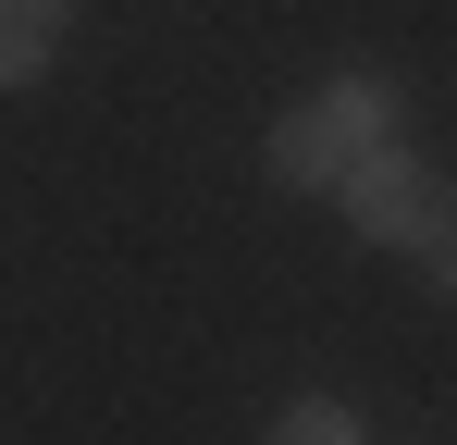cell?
Returning <instances> with one entry per match:
<instances>
[{"mask_svg":"<svg viewBox=\"0 0 457 445\" xmlns=\"http://www.w3.org/2000/svg\"><path fill=\"white\" fill-rule=\"evenodd\" d=\"M371 137H395V87H383V74H346L334 99H297V112L272 124V173L309 186V198H334L346 161H359Z\"/></svg>","mask_w":457,"mask_h":445,"instance_id":"1","label":"cell"},{"mask_svg":"<svg viewBox=\"0 0 457 445\" xmlns=\"http://www.w3.org/2000/svg\"><path fill=\"white\" fill-rule=\"evenodd\" d=\"M334 198H346V222H359L371 248H420V235L445 222V173H433L420 148H395V137H371V148H359V161H346V186H334Z\"/></svg>","mask_w":457,"mask_h":445,"instance_id":"2","label":"cell"},{"mask_svg":"<svg viewBox=\"0 0 457 445\" xmlns=\"http://www.w3.org/2000/svg\"><path fill=\"white\" fill-rule=\"evenodd\" d=\"M62 25H75V0H0V87L50 74V50H62Z\"/></svg>","mask_w":457,"mask_h":445,"instance_id":"3","label":"cell"},{"mask_svg":"<svg viewBox=\"0 0 457 445\" xmlns=\"http://www.w3.org/2000/svg\"><path fill=\"white\" fill-rule=\"evenodd\" d=\"M272 445H371V433H359V408H346V396H297V408L272 421Z\"/></svg>","mask_w":457,"mask_h":445,"instance_id":"4","label":"cell"},{"mask_svg":"<svg viewBox=\"0 0 457 445\" xmlns=\"http://www.w3.org/2000/svg\"><path fill=\"white\" fill-rule=\"evenodd\" d=\"M420 248H433V285L457 297V222H433V235H420Z\"/></svg>","mask_w":457,"mask_h":445,"instance_id":"5","label":"cell"}]
</instances>
